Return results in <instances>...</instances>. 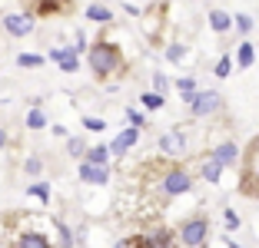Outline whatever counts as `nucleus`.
Masks as SVG:
<instances>
[{"label":"nucleus","instance_id":"nucleus-1","mask_svg":"<svg viewBox=\"0 0 259 248\" xmlns=\"http://www.w3.org/2000/svg\"><path fill=\"white\" fill-rule=\"evenodd\" d=\"M87 63H90L93 80L107 83L123 73V50L116 43H110V40H97L90 46V53H87Z\"/></svg>","mask_w":259,"mask_h":248},{"label":"nucleus","instance_id":"nucleus-2","mask_svg":"<svg viewBox=\"0 0 259 248\" xmlns=\"http://www.w3.org/2000/svg\"><path fill=\"white\" fill-rule=\"evenodd\" d=\"M239 192L246 199H259V149L252 143L243 156V169H239Z\"/></svg>","mask_w":259,"mask_h":248},{"label":"nucleus","instance_id":"nucleus-3","mask_svg":"<svg viewBox=\"0 0 259 248\" xmlns=\"http://www.w3.org/2000/svg\"><path fill=\"white\" fill-rule=\"evenodd\" d=\"M176 238L183 241V245H190V248L203 245V241L209 238V218H206V215H193V218H186L183 225H180V232H176Z\"/></svg>","mask_w":259,"mask_h":248},{"label":"nucleus","instance_id":"nucleus-4","mask_svg":"<svg viewBox=\"0 0 259 248\" xmlns=\"http://www.w3.org/2000/svg\"><path fill=\"white\" fill-rule=\"evenodd\" d=\"M190 185H193L190 172H186V169H180V165L166 169V172H163V179H160V192L166 199H176V196H183V192H190Z\"/></svg>","mask_w":259,"mask_h":248},{"label":"nucleus","instance_id":"nucleus-5","mask_svg":"<svg viewBox=\"0 0 259 248\" xmlns=\"http://www.w3.org/2000/svg\"><path fill=\"white\" fill-rule=\"evenodd\" d=\"M73 10L70 0H33L30 4V14L33 17H63Z\"/></svg>","mask_w":259,"mask_h":248},{"label":"nucleus","instance_id":"nucleus-6","mask_svg":"<svg viewBox=\"0 0 259 248\" xmlns=\"http://www.w3.org/2000/svg\"><path fill=\"white\" fill-rule=\"evenodd\" d=\"M193 113L196 116H209V113H216L220 109V93H213V90H203V93H196L193 96Z\"/></svg>","mask_w":259,"mask_h":248},{"label":"nucleus","instance_id":"nucleus-7","mask_svg":"<svg viewBox=\"0 0 259 248\" xmlns=\"http://www.w3.org/2000/svg\"><path fill=\"white\" fill-rule=\"evenodd\" d=\"M4 30L10 33V37H30V30H33V17H27V14H10V17H4Z\"/></svg>","mask_w":259,"mask_h":248},{"label":"nucleus","instance_id":"nucleus-8","mask_svg":"<svg viewBox=\"0 0 259 248\" xmlns=\"http://www.w3.org/2000/svg\"><path fill=\"white\" fill-rule=\"evenodd\" d=\"M80 179H83V182H93V185H103V182L110 179V172H107V165H97V162H90V159H87V162L80 165Z\"/></svg>","mask_w":259,"mask_h":248},{"label":"nucleus","instance_id":"nucleus-9","mask_svg":"<svg viewBox=\"0 0 259 248\" xmlns=\"http://www.w3.org/2000/svg\"><path fill=\"white\" fill-rule=\"evenodd\" d=\"M137 139H140V126H133V129H123V133H120V136L113 139V146H110V152H113V156H123V152H126V149H130L133 143H137Z\"/></svg>","mask_w":259,"mask_h":248},{"label":"nucleus","instance_id":"nucleus-10","mask_svg":"<svg viewBox=\"0 0 259 248\" xmlns=\"http://www.w3.org/2000/svg\"><path fill=\"white\" fill-rule=\"evenodd\" d=\"M160 149L163 152H169V156H183L186 152V136H180V133H166L160 139Z\"/></svg>","mask_w":259,"mask_h":248},{"label":"nucleus","instance_id":"nucleus-11","mask_svg":"<svg viewBox=\"0 0 259 248\" xmlns=\"http://www.w3.org/2000/svg\"><path fill=\"white\" fill-rule=\"evenodd\" d=\"M50 60H60V70L63 73H73L76 70V46H67V50H54Z\"/></svg>","mask_w":259,"mask_h":248},{"label":"nucleus","instance_id":"nucleus-12","mask_svg":"<svg viewBox=\"0 0 259 248\" xmlns=\"http://www.w3.org/2000/svg\"><path fill=\"white\" fill-rule=\"evenodd\" d=\"M223 169H226V165H223V162H220L216 156H209V159L203 162V179H206V182H220Z\"/></svg>","mask_w":259,"mask_h":248},{"label":"nucleus","instance_id":"nucleus-13","mask_svg":"<svg viewBox=\"0 0 259 248\" xmlns=\"http://www.w3.org/2000/svg\"><path fill=\"white\" fill-rule=\"evenodd\" d=\"M216 159H220L223 165H236V159H239V149H236V143H223L220 149L213 152Z\"/></svg>","mask_w":259,"mask_h":248},{"label":"nucleus","instance_id":"nucleus-14","mask_svg":"<svg viewBox=\"0 0 259 248\" xmlns=\"http://www.w3.org/2000/svg\"><path fill=\"white\" fill-rule=\"evenodd\" d=\"M209 23H213L216 33H226L233 20H229V14H223V10H209Z\"/></svg>","mask_w":259,"mask_h":248},{"label":"nucleus","instance_id":"nucleus-15","mask_svg":"<svg viewBox=\"0 0 259 248\" xmlns=\"http://www.w3.org/2000/svg\"><path fill=\"white\" fill-rule=\"evenodd\" d=\"M113 156V152L107 149V146H93V149H87V156L83 159H90V162H97V165H107V159Z\"/></svg>","mask_w":259,"mask_h":248},{"label":"nucleus","instance_id":"nucleus-16","mask_svg":"<svg viewBox=\"0 0 259 248\" xmlns=\"http://www.w3.org/2000/svg\"><path fill=\"white\" fill-rule=\"evenodd\" d=\"M176 90H180V96H183L186 103H193V96H196V83H193V80H180V83H176Z\"/></svg>","mask_w":259,"mask_h":248},{"label":"nucleus","instance_id":"nucleus-17","mask_svg":"<svg viewBox=\"0 0 259 248\" xmlns=\"http://www.w3.org/2000/svg\"><path fill=\"white\" fill-rule=\"evenodd\" d=\"M87 17H90V20H103V23H107V20H113V14H110V10L103 7V4H93V7L87 10Z\"/></svg>","mask_w":259,"mask_h":248},{"label":"nucleus","instance_id":"nucleus-18","mask_svg":"<svg viewBox=\"0 0 259 248\" xmlns=\"http://www.w3.org/2000/svg\"><path fill=\"white\" fill-rule=\"evenodd\" d=\"M17 63H20V67H27V70H37L40 63H44V56H37V53H20V56H17Z\"/></svg>","mask_w":259,"mask_h":248},{"label":"nucleus","instance_id":"nucleus-19","mask_svg":"<svg viewBox=\"0 0 259 248\" xmlns=\"http://www.w3.org/2000/svg\"><path fill=\"white\" fill-rule=\"evenodd\" d=\"M20 241H23V245H50V238H47V235H37V232L20 235Z\"/></svg>","mask_w":259,"mask_h":248},{"label":"nucleus","instance_id":"nucleus-20","mask_svg":"<svg viewBox=\"0 0 259 248\" xmlns=\"http://www.w3.org/2000/svg\"><path fill=\"white\" fill-rule=\"evenodd\" d=\"M27 126H30V129H44L47 126V116L40 113V109H33V113L27 116Z\"/></svg>","mask_w":259,"mask_h":248},{"label":"nucleus","instance_id":"nucleus-21","mask_svg":"<svg viewBox=\"0 0 259 248\" xmlns=\"http://www.w3.org/2000/svg\"><path fill=\"white\" fill-rule=\"evenodd\" d=\"M143 106H146V109H160V106H163V93H146Z\"/></svg>","mask_w":259,"mask_h":248},{"label":"nucleus","instance_id":"nucleus-22","mask_svg":"<svg viewBox=\"0 0 259 248\" xmlns=\"http://www.w3.org/2000/svg\"><path fill=\"white\" fill-rule=\"evenodd\" d=\"M67 152H70V156H87L83 139H70V143H67Z\"/></svg>","mask_w":259,"mask_h":248},{"label":"nucleus","instance_id":"nucleus-23","mask_svg":"<svg viewBox=\"0 0 259 248\" xmlns=\"http://www.w3.org/2000/svg\"><path fill=\"white\" fill-rule=\"evenodd\" d=\"M239 67H252V46L249 43L239 46Z\"/></svg>","mask_w":259,"mask_h":248},{"label":"nucleus","instance_id":"nucleus-24","mask_svg":"<svg viewBox=\"0 0 259 248\" xmlns=\"http://www.w3.org/2000/svg\"><path fill=\"white\" fill-rule=\"evenodd\" d=\"M23 169H27V172H30V175H37V172H40V156H30V159H27V165H23Z\"/></svg>","mask_w":259,"mask_h":248},{"label":"nucleus","instance_id":"nucleus-25","mask_svg":"<svg viewBox=\"0 0 259 248\" xmlns=\"http://www.w3.org/2000/svg\"><path fill=\"white\" fill-rule=\"evenodd\" d=\"M229 63H233V60H229V56H223L220 67H216V76H229Z\"/></svg>","mask_w":259,"mask_h":248},{"label":"nucleus","instance_id":"nucleus-26","mask_svg":"<svg viewBox=\"0 0 259 248\" xmlns=\"http://www.w3.org/2000/svg\"><path fill=\"white\" fill-rule=\"evenodd\" d=\"M30 196H37V199H47V196H50V185H33V189H30Z\"/></svg>","mask_w":259,"mask_h":248},{"label":"nucleus","instance_id":"nucleus-27","mask_svg":"<svg viewBox=\"0 0 259 248\" xmlns=\"http://www.w3.org/2000/svg\"><path fill=\"white\" fill-rule=\"evenodd\" d=\"M83 126H87V129H93V133H100V129L107 126V122H103V119H83Z\"/></svg>","mask_w":259,"mask_h":248},{"label":"nucleus","instance_id":"nucleus-28","mask_svg":"<svg viewBox=\"0 0 259 248\" xmlns=\"http://www.w3.org/2000/svg\"><path fill=\"white\" fill-rule=\"evenodd\" d=\"M226 225H229V228H236V225H239V215H236L233 209H226Z\"/></svg>","mask_w":259,"mask_h":248},{"label":"nucleus","instance_id":"nucleus-29","mask_svg":"<svg viewBox=\"0 0 259 248\" xmlns=\"http://www.w3.org/2000/svg\"><path fill=\"white\" fill-rule=\"evenodd\" d=\"M0 146H7V133L4 129H0Z\"/></svg>","mask_w":259,"mask_h":248},{"label":"nucleus","instance_id":"nucleus-30","mask_svg":"<svg viewBox=\"0 0 259 248\" xmlns=\"http://www.w3.org/2000/svg\"><path fill=\"white\" fill-rule=\"evenodd\" d=\"M252 146H256V149H259V136H256V139H252Z\"/></svg>","mask_w":259,"mask_h":248},{"label":"nucleus","instance_id":"nucleus-31","mask_svg":"<svg viewBox=\"0 0 259 248\" xmlns=\"http://www.w3.org/2000/svg\"><path fill=\"white\" fill-rule=\"evenodd\" d=\"M23 4H27V7H30V4H33V0H23Z\"/></svg>","mask_w":259,"mask_h":248}]
</instances>
